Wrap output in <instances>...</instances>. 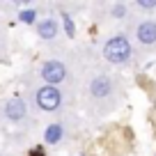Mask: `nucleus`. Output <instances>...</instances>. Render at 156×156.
Returning <instances> with one entry per match:
<instances>
[{
    "instance_id": "nucleus-1",
    "label": "nucleus",
    "mask_w": 156,
    "mask_h": 156,
    "mask_svg": "<svg viewBox=\"0 0 156 156\" xmlns=\"http://www.w3.org/2000/svg\"><path fill=\"white\" fill-rule=\"evenodd\" d=\"M129 55H131V44L126 41V37H112L106 41L103 46V58L112 64H119V62H126Z\"/></svg>"
},
{
    "instance_id": "nucleus-2",
    "label": "nucleus",
    "mask_w": 156,
    "mask_h": 156,
    "mask_svg": "<svg viewBox=\"0 0 156 156\" xmlns=\"http://www.w3.org/2000/svg\"><path fill=\"white\" fill-rule=\"evenodd\" d=\"M60 101H62V94H60L58 87H53V85L39 87V92H37L39 108H44V110H55V108L60 106Z\"/></svg>"
},
{
    "instance_id": "nucleus-3",
    "label": "nucleus",
    "mask_w": 156,
    "mask_h": 156,
    "mask_svg": "<svg viewBox=\"0 0 156 156\" xmlns=\"http://www.w3.org/2000/svg\"><path fill=\"white\" fill-rule=\"evenodd\" d=\"M64 76H67V69H64L62 62H58V60H51V62H46L44 67H41V78H44L48 85H58L64 80Z\"/></svg>"
},
{
    "instance_id": "nucleus-4",
    "label": "nucleus",
    "mask_w": 156,
    "mask_h": 156,
    "mask_svg": "<svg viewBox=\"0 0 156 156\" xmlns=\"http://www.w3.org/2000/svg\"><path fill=\"white\" fill-rule=\"evenodd\" d=\"M5 115L9 117L12 122H19V119H23V117H25V103L21 101V99H12V101H7Z\"/></svg>"
},
{
    "instance_id": "nucleus-5",
    "label": "nucleus",
    "mask_w": 156,
    "mask_h": 156,
    "mask_svg": "<svg viewBox=\"0 0 156 156\" xmlns=\"http://www.w3.org/2000/svg\"><path fill=\"white\" fill-rule=\"evenodd\" d=\"M138 39L142 44H154L156 41V23L154 21H145L138 25Z\"/></svg>"
},
{
    "instance_id": "nucleus-6",
    "label": "nucleus",
    "mask_w": 156,
    "mask_h": 156,
    "mask_svg": "<svg viewBox=\"0 0 156 156\" xmlns=\"http://www.w3.org/2000/svg\"><path fill=\"white\" fill-rule=\"evenodd\" d=\"M90 90H92L94 97H106V94L112 90V85H110V80H108L106 76H99V78H94V80H92Z\"/></svg>"
},
{
    "instance_id": "nucleus-7",
    "label": "nucleus",
    "mask_w": 156,
    "mask_h": 156,
    "mask_svg": "<svg viewBox=\"0 0 156 156\" xmlns=\"http://www.w3.org/2000/svg\"><path fill=\"white\" fill-rule=\"evenodd\" d=\"M37 32L41 39H53L55 34H58V23H55L53 19H46V21H39L37 25Z\"/></svg>"
},
{
    "instance_id": "nucleus-8",
    "label": "nucleus",
    "mask_w": 156,
    "mask_h": 156,
    "mask_svg": "<svg viewBox=\"0 0 156 156\" xmlns=\"http://www.w3.org/2000/svg\"><path fill=\"white\" fill-rule=\"evenodd\" d=\"M60 138H62V126H60V124H51V126L46 129V140L48 142H58Z\"/></svg>"
},
{
    "instance_id": "nucleus-9",
    "label": "nucleus",
    "mask_w": 156,
    "mask_h": 156,
    "mask_svg": "<svg viewBox=\"0 0 156 156\" xmlns=\"http://www.w3.org/2000/svg\"><path fill=\"white\" fill-rule=\"evenodd\" d=\"M21 21H23V23H32L34 21V12H23V14H21Z\"/></svg>"
},
{
    "instance_id": "nucleus-10",
    "label": "nucleus",
    "mask_w": 156,
    "mask_h": 156,
    "mask_svg": "<svg viewBox=\"0 0 156 156\" xmlns=\"http://www.w3.org/2000/svg\"><path fill=\"white\" fill-rule=\"evenodd\" d=\"M64 25H67V32L73 34V25H71V19H69V16H64Z\"/></svg>"
},
{
    "instance_id": "nucleus-11",
    "label": "nucleus",
    "mask_w": 156,
    "mask_h": 156,
    "mask_svg": "<svg viewBox=\"0 0 156 156\" xmlns=\"http://www.w3.org/2000/svg\"><path fill=\"white\" fill-rule=\"evenodd\" d=\"M138 5H140L142 9H154V7H156V2H138Z\"/></svg>"
},
{
    "instance_id": "nucleus-12",
    "label": "nucleus",
    "mask_w": 156,
    "mask_h": 156,
    "mask_svg": "<svg viewBox=\"0 0 156 156\" xmlns=\"http://www.w3.org/2000/svg\"><path fill=\"white\" fill-rule=\"evenodd\" d=\"M115 14H117V16H122V14H124V7H122V5H117V7H115Z\"/></svg>"
}]
</instances>
